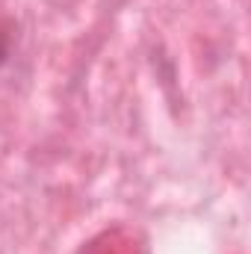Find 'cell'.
Listing matches in <instances>:
<instances>
[{
    "label": "cell",
    "mask_w": 251,
    "mask_h": 254,
    "mask_svg": "<svg viewBox=\"0 0 251 254\" xmlns=\"http://www.w3.org/2000/svg\"><path fill=\"white\" fill-rule=\"evenodd\" d=\"M12 42H15V33H12V24L0 18V68L9 63L12 57Z\"/></svg>",
    "instance_id": "cell-1"
}]
</instances>
